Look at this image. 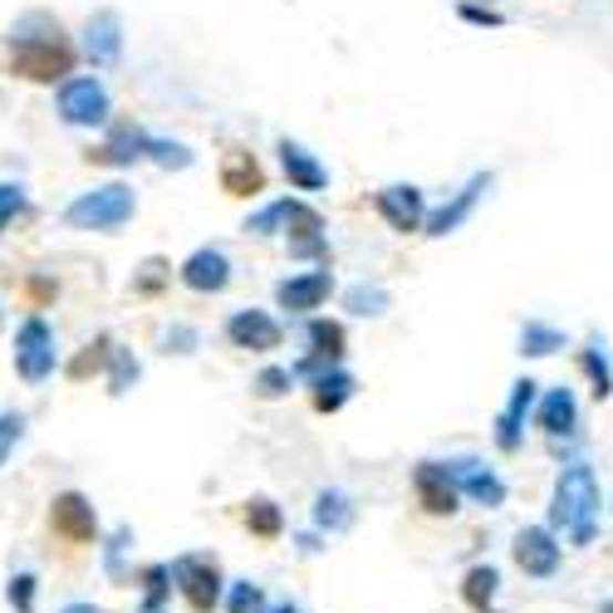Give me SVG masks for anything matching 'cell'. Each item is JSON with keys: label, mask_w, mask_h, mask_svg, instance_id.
I'll return each instance as SVG.
<instances>
[{"label": "cell", "mask_w": 613, "mask_h": 613, "mask_svg": "<svg viewBox=\"0 0 613 613\" xmlns=\"http://www.w3.org/2000/svg\"><path fill=\"white\" fill-rule=\"evenodd\" d=\"M599 516H604V496H599V476L589 461H570L554 476L550 496V530L564 536L570 550H589L599 540Z\"/></svg>", "instance_id": "6da1fadb"}, {"label": "cell", "mask_w": 613, "mask_h": 613, "mask_svg": "<svg viewBox=\"0 0 613 613\" xmlns=\"http://www.w3.org/2000/svg\"><path fill=\"white\" fill-rule=\"evenodd\" d=\"M167 570H173V589L187 599L191 613H217L221 609L226 574H221V564H217V554H211V550L177 554V560H167Z\"/></svg>", "instance_id": "7a4b0ae2"}, {"label": "cell", "mask_w": 613, "mask_h": 613, "mask_svg": "<svg viewBox=\"0 0 613 613\" xmlns=\"http://www.w3.org/2000/svg\"><path fill=\"white\" fill-rule=\"evenodd\" d=\"M133 211H138L133 191L123 187V181H108V187L74 197L70 207H64V221L79 226V231H113V226H123Z\"/></svg>", "instance_id": "3957f363"}, {"label": "cell", "mask_w": 613, "mask_h": 613, "mask_svg": "<svg viewBox=\"0 0 613 613\" xmlns=\"http://www.w3.org/2000/svg\"><path fill=\"white\" fill-rule=\"evenodd\" d=\"M510 560H516V570L526 574V579L544 584V579L560 574L564 544H560V536H554L550 526H520L516 530V544H510Z\"/></svg>", "instance_id": "277c9868"}, {"label": "cell", "mask_w": 613, "mask_h": 613, "mask_svg": "<svg viewBox=\"0 0 613 613\" xmlns=\"http://www.w3.org/2000/svg\"><path fill=\"white\" fill-rule=\"evenodd\" d=\"M70 64H74V50L60 35H54V40L20 35L15 44H10V70L25 74V79H35V84H54L60 74H70Z\"/></svg>", "instance_id": "5b68a950"}, {"label": "cell", "mask_w": 613, "mask_h": 613, "mask_svg": "<svg viewBox=\"0 0 613 613\" xmlns=\"http://www.w3.org/2000/svg\"><path fill=\"white\" fill-rule=\"evenodd\" d=\"M441 471H447V481L457 486V496H467V501H476L481 510H501L506 496H510L506 481L486 467L481 457H451V461H441Z\"/></svg>", "instance_id": "8992f818"}, {"label": "cell", "mask_w": 613, "mask_h": 613, "mask_svg": "<svg viewBox=\"0 0 613 613\" xmlns=\"http://www.w3.org/2000/svg\"><path fill=\"white\" fill-rule=\"evenodd\" d=\"M15 373L30 383V388H40V383L54 373V329L44 324L40 314L15 329Z\"/></svg>", "instance_id": "52a82bcc"}, {"label": "cell", "mask_w": 613, "mask_h": 613, "mask_svg": "<svg viewBox=\"0 0 613 613\" xmlns=\"http://www.w3.org/2000/svg\"><path fill=\"white\" fill-rule=\"evenodd\" d=\"M50 530L64 544H98V510L84 491H64L50 501Z\"/></svg>", "instance_id": "ba28073f"}, {"label": "cell", "mask_w": 613, "mask_h": 613, "mask_svg": "<svg viewBox=\"0 0 613 613\" xmlns=\"http://www.w3.org/2000/svg\"><path fill=\"white\" fill-rule=\"evenodd\" d=\"M60 113H64V123H74V128H94V123L108 118V89L98 84L94 74L64 79V89H60Z\"/></svg>", "instance_id": "9c48e42d"}, {"label": "cell", "mask_w": 613, "mask_h": 613, "mask_svg": "<svg viewBox=\"0 0 613 613\" xmlns=\"http://www.w3.org/2000/svg\"><path fill=\"white\" fill-rule=\"evenodd\" d=\"M536 388H540L536 378L510 383V403L501 407V417H496V447L501 451L526 447V417H530V407H536Z\"/></svg>", "instance_id": "30bf717a"}, {"label": "cell", "mask_w": 613, "mask_h": 613, "mask_svg": "<svg viewBox=\"0 0 613 613\" xmlns=\"http://www.w3.org/2000/svg\"><path fill=\"white\" fill-rule=\"evenodd\" d=\"M413 491H417V506L437 520H451L461 510V496H457V486L447 481L441 461H423V467L413 471Z\"/></svg>", "instance_id": "8fae6325"}, {"label": "cell", "mask_w": 613, "mask_h": 613, "mask_svg": "<svg viewBox=\"0 0 613 613\" xmlns=\"http://www.w3.org/2000/svg\"><path fill=\"white\" fill-rule=\"evenodd\" d=\"M226 339L236 349H251V354H270V349H280V324L266 310H236L226 320Z\"/></svg>", "instance_id": "7c38bea8"}, {"label": "cell", "mask_w": 613, "mask_h": 613, "mask_svg": "<svg viewBox=\"0 0 613 613\" xmlns=\"http://www.w3.org/2000/svg\"><path fill=\"white\" fill-rule=\"evenodd\" d=\"M329 290H334V276H329V270H310V276L280 280V285H276V300H280V310L304 314V310H320V304L329 300Z\"/></svg>", "instance_id": "4fadbf2b"}, {"label": "cell", "mask_w": 613, "mask_h": 613, "mask_svg": "<svg viewBox=\"0 0 613 613\" xmlns=\"http://www.w3.org/2000/svg\"><path fill=\"white\" fill-rule=\"evenodd\" d=\"M226 280H231V260L221 251H211V246H201V251H191L181 260V285L197 290V294H217L226 290Z\"/></svg>", "instance_id": "5bb4252c"}, {"label": "cell", "mask_w": 613, "mask_h": 613, "mask_svg": "<svg viewBox=\"0 0 613 613\" xmlns=\"http://www.w3.org/2000/svg\"><path fill=\"white\" fill-rule=\"evenodd\" d=\"M536 423H540V433L550 437V441L574 437V427H579V397H574V388H550V393H544L540 407H536Z\"/></svg>", "instance_id": "9a60e30c"}, {"label": "cell", "mask_w": 613, "mask_h": 613, "mask_svg": "<svg viewBox=\"0 0 613 613\" xmlns=\"http://www.w3.org/2000/svg\"><path fill=\"white\" fill-rule=\"evenodd\" d=\"M373 207L383 211V221H388L393 231H417L423 217H427L423 191H417V187H383L378 197H373Z\"/></svg>", "instance_id": "2e32d148"}, {"label": "cell", "mask_w": 613, "mask_h": 613, "mask_svg": "<svg viewBox=\"0 0 613 613\" xmlns=\"http://www.w3.org/2000/svg\"><path fill=\"white\" fill-rule=\"evenodd\" d=\"M310 520H314V530H320V536H344V530H354V520H359L354 496L339 491V486H324V491L314 496Z\"/></svg>", "instance_id": "e0dca14e"}, {"label": "cell", "mask_w": 613, "mask_h": 613, "mask_svg": "<svg viewBox=\"0 0 613 613\" xmlns=\"http://www.w3.org/2000/svg\"><path fill=\"white\" fill-rule=\"evenodd\" d=\"M486 187H491V177H486V173H476V177L467 181V187H461L457 197H451L447 207H441L437 217L427 221V236H451V231H457V226L471 217V207H476V201H481V191H486Z\"/></svg>", "instance_id": "ac0fdd59"}, {"label": "cell", "mask_w": 613, "mask_h": 613, "mask_svg": "<svg viewBox=\"0 0 613 613\" xmlns=\"http://www.w3.org/2000/svg\"><path fill=\"white\" fill-rule=\"evenodd\" d=\"M133 584H138V613H167L173 609V570H167V560L143 564V570L133 574Z\"/></svg>", "instance_id": "d6986e66"}, {"label": "cell", "mask_w": 613, "mask_h": 613, "mask_svg": "<svg viewBox=\"0 0 613 613\" xmlns=\"http://www.w3.org/2000/svg\"><path fill=\"white\" fill-rule=\"evenodd\" d=\"M285 226L294 231V256H320L324 251V217L314 207L285 197Z\"/></svg>", "instance_id": "ffe728a7"}, {"label": "cell", "mask_w": 613, "mask_h": 613, "mask_svg": "<svg viewBox=\"0 0 613 613\" xmlns=\"http://www.w3.org/2000/svg\"><path fill=\"white\" fill-rule=\"evenodd\" d=\"M280 163H285V177H290V187H300V191H320L329 173L320 163H314V153L310 147H300V143H280Z\"/></svg>", "instance_id": "44dd1931"}, {"label": "cell", "mask_w": 613, "mask_h": 613, "mask_svg": "<svg viewBox=\"0 0 613 613\" xmlns=\"http://www.w3.org/2000/svg\"><path fill=\"white\" fill-rule=\"evenodd\" d=\"M461 599L476 613H501L496 609V599H501V570L496 564H471L467 579H461Z\"/></svg>", "instance_id": "7402d4cb"}, {"label": "cell", "mask_w": 613, "mask_h": 613, "mask_svg": "<svg viewBox=\"0 0 613 613\" xmlns=\"http://www.w3.org/2000/svg\"><path fill=\"white\" fill-rule=\"evenodd\" d=\"M143 153H147V133H143V128H118L104 147H94V153H89V163H104V167H133Z\"/></svg>", "instance_id": "603a6c76"}, {"label": "cell", "mask_w": 613, "mask_h": 613, "mask_svg": "<svg viewBox=\"0 0 613 613\" xmlns=\"http://www.w3.org/2000/svg\"><path fill=\"white\" fill-rule=\"evenodd\" d=\"M221 187L231 191V197H256L260 187H266V173H260V163L251 153H226L221 163Z\"/></svg>", "instance_id": "cb8c5ba5"}, {"label": "cell", "mask_w": 613, "mask_h": 613, "mask_svg": "<svg viewBox=\"0 0 613 613\" xmlns=\"http://www.w3.org/2000/svg\"><path fill=\"white\" fill-rule=\"evenodd\" d=\"M246 530L256 540H280L285 536V510L270 501V496H256V501H246Z\"/></svg>", "instance_id": "d4e9b609"}, {"label": "cell", "mask_w": 613, "mask_h": 613, "mask_svg": "<svg viewBox=\"0 0 613 613\" xmlns=\"http://www.w3.org/2000/svg\"><path fill=\"white\" fill-rule=\"evenodd\" d=\"M118 54H123L118 15H98V20H89V60H94V64H113Z\"/></svg>", "instance_id": "484cf974"}, {"label": "cell", "mask_w": 613, "mask_h": 613, "mask_svg": "<svg viewBox=\"0 0 613 613\" xmlns=\"http://www.w3.org/2000/svg\"><path fill=\"white\" fill-rule=\"evenodd\" d=\"M314 388V407H320V413H339V407L349 403V397H354V373H344V368H334V373H324L320 383H310Z\"/></svg>", "instance_id": "4316f807"}, {"label": "cell", "mask_w": 613, "mask_h": 613, "mask_svg": "<svg viewBox=\"0 0 613 613\" xmlns=\"http://www.w3.org/2000/svg\"><path fill=\"white\" fill-rule=\"evenodd\" d=\"M128 550H133V530L118 526L104 540V574L113 579V584H133V574H138V570H128Z\"/></svg>", "instance_id": "83f0119b"}, {"label": "cell", "mask_w": 613, "mask_h": 613, "mask_svg": "<svg viewBox=\"0 0 613 613\" xmlns=\"http://www.w3.org/2000/svg\"><path fill=\"white\" fill-rule=\"evenodd\" d=\"M226 613H270V599L256 579H226V599H221Z\"/></svg>", "instance_id": "f1b7e54d"}, {"label": "cell", "mask_w": 613, "mask_h": 613, "mask_svg": "<svg viewBox=\"0 0 613 613\" xmlns=\"http://www.w3.org/2000/svg\"><path fill=\"white\" fill-rule=\"evenodd\" d=\"M554 349H564V334L554 324H540V320H530L526 329H520V354H530V359H544V354H554Z\"/></svg>", "instance_id": "f546056e"}, {"label": "cell", "mask_w": 613, "mask_h": 613, "mask_svg": "<svg viewBox=\"0 0 613 613\" xmlns=\"http://www.w3.org/2000/svg\"><path fill=\"white\" fill-rule=\"evenodd\" d=\"M310 359H324V363H339L344 359V324H329V320H314L310 324Z\"/></svg>", "instance_id": "4dcf8cb0"}, {"label": "cell", "mask_w": 613, "mask_h": 613, "mask_svg": "<svg viewBox=\"0 0 613 613\" xmlns=\"http://www.w3.org/2000/svg\"><path fill=\"white\" fill-rule=\"evenodd\" d=\"M584 373L594 378V397H609L613 393V368H609V354H604V339H589V349L579 354Z\"/></svg>", "instance_id": "1f68e13d"}, {"label": "cell", "mask_w": 613, "mask_h": 613, "mask_svg": "<svg viewBox=\"0 0 613 613\" xmlns=\"http://www.w3.org/2000/svg\"><path fill=\"white\" fill-rule=\"evenodd\" d=\"M35 599H40V579L30 574V570H20V574H10V584H6V604L15 609V613H35Z\"/></svg>", "instance_id": "d6a6232c"}, {"label": "cell", "mask_w": 613, "mask_h": 613, "mask_svg": "<svg viewBox=\"0 0 613 613\" xmlns=\"http://www.w3.org/2000/svg\"><path fill=\"white\" fill-rule=\"evenodd\" d=\"M138 359L128 354V349H113V373H108V393H128L133 383H138Z\"/></svg>", "instance_id": "836d02e7"}, {"label": "cell", "mask_w": 613, "mask_h": 613, "mask_svg": "<svg viewBox=\"0 0 613 613\" xmlns=\"http://www.w3.org/2000/svg\"><path fill=\"white\" fill-rule=\"evenodd\" d=\"M344 304L354 314H383V310H388V294H383L378 285H354L344 294Z\"/></svg>", "instance_id": "e575fe53"}, {"label": "cell", "mask_w": 613, "mask_h": 613, "mask_svg": "<svg viewBox=\"0 0 613 613\" xmlns=\"http://www.w3.org/2000/svg\"><path fill=\"white\" fill-rule=\"evenodd\" d=\"M113 354V349H108V339H94V344H89L84 349V354H79L74 363H70V378H89V373H98V368H104V359Z\"/></svg>", "instance_id": "d590c367"}, {"label": "cell", "mask_w": 613, "mask_h": 613, "mask_svg": "<svg viewBox=\"0 0 613 613\" xmlns=\"http://www.w3.org/2000/svg\"><path fill=\"white\" fill-rule=\"evenodd\" d=\"M20 437H25V417H20V413H0V467H6L10 451L20 447Z\"/></svg>", "instance_id": "8d00e7d4"}, {"label": "cell", "mask_w": 613, "mask_h": 613, "mask_svg": "<svg viewBox=\"0 0 613 613\" xmlns=\"http://www.w3.org/2000/svg\"><path fill=\"white\" fill-rule=\"evenodd\" d=\"M147 153L157 157L163 167H191V153L181 143H167V138H147Z\"/></svg>", "instance_id": "74e56055"}, {"label": "cell", "mask_w": 613, "mask_h": 613, "mask_svg": "<svg viewBox=\"0 0 613 613\" xmlns=\"http://www.w3.org/2000/svg\"><path fill=\"white\" fill-rule=\"evenodd\" d=\"M290 383H294L290 368H266V373L256 378V393H260V397H285Z\"/></svg>", "instance_id": "f35d334b"}, {"label": "cell", "mask_w": 613, "mask_h": 613, "mask_svg": "<svg viewBox=\"0 0 613 613\" xmlns=\"http://www.w3.org/2000/svg\"><path fill=\"white\" fill-rule=\"evenodd\" d=\"M20 207H25V191H20V187H10V181H6V187H0V231H6V221L15 217Z\"/></svg>", "instance_id": "ab89813d"}, {"label": "cell", "mask_w": 613, "mask_h": 613, "mask_svg": "<svg viewBox=\"0 0 613 613\" xmlns=\"http://www.w3.org/2000/svg\"><path fill=\"white\" fill-rule=\"evenodd\" d=\"M163 276H167V266H163V260H147V266H143V276L133 280V290H138V294H153L157 285H163Z\"/></svg>", "instance_id": "60d3db41"}, {"label": "cell", "mask_w": 613, "mask_h": 613, "mask_svg": "<svg viewBox=\"0 0 613 613\" xmlns=\"http://www.w3.org/2000/svg\"><path fill=\"white\" fill-rule=\"evenodd\" d=\"M191 349H197V334H191L187 324L167 329V354H191Z\"/></svg>", "instance_id": "b9f144b4"}, {"label": "cell", "mask_w": 613, "mask_h": 613, "mask_svg": "<svg viewBox=\"0 0 613 613\" xmlns=\"http://www.w3.org/2000/svg\"><path fill=\"white\" fill-rule=\"evenodd\" d=\"M294 544H300V554H320L324 550V536H320V530H304Z\"/></svg>", "instance_id": "7bdbcfd3"}, {"label": "cell", "mask_w": 613, "mask_h": 613, "mask_svg": "<svg viewBox=\"0 0 613 613\" xmlns=\"http://www.w3.org/2000/svg\"><path fill=\"white\" fill-rule=\"evenodd\" d=\"M461 15L476 20V25H501V15H496V10H481V6H467Z\"/></svg>", "instance_id": "ee69618b"}, {"label": "cell", "mask_w": 613, "mask_h": 613, "mask_svg": "<svg viewBox=\"0 0 613 613\" xmlns=\"http://www.w3.org/2000/svg\"><path fill=\"white\" fill-rule=\"evenodd\" d=\"M60 613H104V609H98V604H89V599H74V604H64Z\"/></svg>", "instance_id": "f6af8a7d"}, {"label": "cell", "mask_w": 613, "mask_h": 613, "mask_svg": "<svg viewBox=\"0 0 613 613\" xmlns=\"http://www.w3.org/2000/svg\"><path fill=\"white\" fill-rule=\"evenodd\" d=\"M270 613H304L300 604H290V599H280V604H270Z\"/></svg>", "instance_id": "bcb514c9"}, {"label": "cell", "mask_w": 613, "mask_h": 613, "mask_svg": "<svg viewBox=\"0 0 613 613\" xmlns=\"http://www.w3.org/2000/svg\"><path fill=\"white\" fill-rule=\"evenodd\" d=\"M599 613H613V599H609V604H604V609H599Z\"/></svg>", "instance_id": "7dc6e473"}]
</instances>
